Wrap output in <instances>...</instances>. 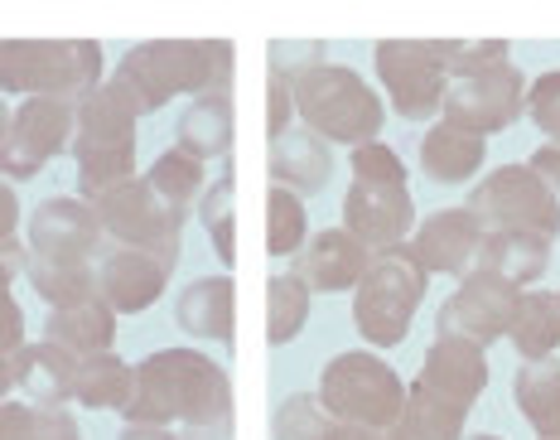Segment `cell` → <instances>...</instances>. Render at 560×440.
<instances>
[{"label": "cell", "mask_w": 560, "mask_h": 440, "mask_svg": "<svg viewBox=\"0 0 560 440\" xmlns=\"http://www.w3.org/2000/svg\"><path fill=\"white\" fill-rule=\"evenodd\" d=\"M126 426H189L232 431V378L213 354L160 349L136 363V387L126 402Z\"/></svg>", "instance_id": "cell-1"}, {"label": "cell", "mask_w": 560, "mask_h": 440, "mask_svg": "<svg viewBox=\"0 0 560 440\" xmlns=\"http://www.w3.org/2000/svg\"><path fill=\"white\" fill-rule=\"evenodd\" d=\"M237 73V54L228 39H155L136 44L121 63H116L112 83L145 112H160L165 102L184 92H228Z\"/></svg>", "instance_id": "cell-2"}, {"label": "cell", "mask_w": 560, "mask_h": 440, "mask_svg": "<svg viewBox=\"0 0 560 440\" xmlns=\"http://www.w3.org/2000/svg\"><path fill=\"white\" fill-rule=\"evenodd\" d=\"M136 126H140V107L112 78L92 88L83 102H73V141H68V150L78 160L83 204L136 180Z\"/></svg>", "instance_id": "cell-3"}, {"label": "cell", "mask_w": 560, "mask_h": 440, "mask_svg": "<svg viewBox=\"0 0 560 440\" xmlns=\"http://www.w3.org/2000/svg\"><path fill=\"white\" fill-rule=\"evenodd\" d=\"M290 97H295V121H305V131H314L324 146L358 150L377 141L387 126L382 92L348 63H319L300 73L290 83Z\"/></svg>", "instance_id": "cell-4"}, {"label": "cell", "mask_w": 560, "mask_h": 440, "mask_svg": "<svg viewBox=\"0 0 560 440\" xmlns=\"http://www.w3.org/2000/svg\"><path fill=\"white\" fill-rule=\"evenodd\" d=\"M425 286L430 276L416 262L411 242H392V247L372 252L363 281L353 286V329L363 334L372 349H396L411 334Z\"/></svg>", "instance_id": "cell-5"}, {"label": "cell", "mask_w": 560, "mask_h": 440, "mask_svg": "<svg viewBox=\"0 0 560 440\" xmlns=\"http://www.w3.org/2000/svg\"><path fill=\"white\" fill-rule=\"evenodd\" d=\"M102 83V44L92 39H5L0 44V97L83 102Z\"/></svg>", "instance_id": "cell-6"}, {"label": "cell", "mask_w": 560, "mask_h": 440, "mask_svg": "<svg viewBox=\"0 0 560 440\" xmlns=\"http://www.w3.org/2000/svg\"><path fill=\"white\" fill-rule=\"evenodd\" d=\"M314 402H319L334 426H368V431L387 436L392 421L406 407V382L387 358L368 349H348L324 363Z\"/></svg>", "instance_id": "cell-7"}, {"label": "cell", "mask_w": 560, "mask_h": 440, "mask_svg": "<svg viewBox=\"0 0 560 440\" xmlns=\"http://www.w3.org/2000/svg\"><path fill=\"white\" fill-rule=\"evenodd\" d=\"M469 213L488 233H522L536 242L560 238V204L551 199L541 180L532 175V165H498L469 189Z\"/></svg>", "instance_id": "cell-8"}, {"label": "cell", "mask_w": 560, "mask_h": 440, "mask_svg": "<svg viewBox=\"0 0 560 440\" xmlns=\"http://www.w3.org/2000/svg\"><path fill=\"white\" fill-rule=\"evenodd\" d=\"M92 213H97L102 238H107L112 247L145 252V257H155L160 266H170L174 271V262H179L184 218L174 213V208L160 199V194L150 189L140 175L116 184V189L102 194V199H92Z\"/></svg>", "instance_id": "cell-9"}, {"label": "cell", "mask_w": 560, "mask_h": 440, "mask_svg": "<svg viewBox=\"0 0 560 440\" xmlns=\"http://www.w3.org/2000/svg\"><path fill=\"white\" fill-rule=\"evenodd\" d=\"M73 141V102L58 97H25L10 112V131L0 141V180L25 184L49 170Z\"/></svg>", "instance_id": "cell-10"}, {"label": "cell", "mask_w": 560, "mask_h": 440, "mask_svg": "<svg viewBox=\"0 0 560 440\" xmlns=\"http://www.w3.org/2000/svg\"><path fill=\"white\" fill-rule=\"evenodd\" d=\"M522 102H527V78L508 59L498 68H483V73L450 78L440 117L450 126H459V131H474L488 141V136L508 131V126L522 117Z\"/></svg>", "instance_id": "cell-11"}, {"label": "cell", "mask_w": 560, "mask_h": 440, "mask_svg": "<svg viewBox=\"0 0 560 440\" xmlns=\"http://www.w3.org/2000/svg\"><path fill=\"white\" fill-rule=\"evenodd\" d=\"M377 63V83L387 88V102L396 117L406 121H435L445 107V68L430 59V49L420 39H382L372 49Z\"/></svg>", "instance_id": "cell-12"}, {"label": "cell", "mask_w": 560, "mask_h": 440, "mask_svg": "<svg viewBox=\"0 0 560 440\" xmlns=\"http://www.w3.org/2000/svg\"><path fill=\"white\" fill-rule=\"evenodd\" d=\"M107 247L102 223L92 213V204L54 194L30 213L25 228V252L34 262H54V266H92L97 252Z\"/></svg>", "instance_id": "cell-13"}, {"label": "cell", "mask_w": 560, "mask_h": 440, "mask_svg": "<svg viewBox=\"0 0 560 440\" xmlns=\"http://www.w3.org/2000/svg\"><path fill=\"white\" fill-rule=\"evenodd\" d=\"M488 247H493V233L469 208H440V213L420 218L411 238V252L425 266V276H459V281L488 271Z\"/></svg>", "instance_id": "cell-14"}, {"label": "cell", "mask_w": 560, "mask_h": 440, "mask_svg": "<svg viewBox=\"0 0 560 440\" xmlns=\"http://www.w3.org/2000/svg\"><path fill=\"white\" fill-rule=\"evenodd\" d=\"M517 300H522L517 286L498 281V276H469V281H459V291L440 305L435 339H459V344H474V349H488V344L508 339Z\"/></svg>", "instance_id": "cell-15"}, {"label": "cell", "mask_w": 560, "mask_h": 440, "mask_svg": "<svg viewBox=\"0 0 560 440\" xmlns=\"http://www.w3.org/2000/svg\"><path fill=\"white\" fill-rule=\"evenodd\" d=\"M416 228V199L406 184H348L343 194V233H353L368 252L406 242Z\"/></svg>", "instance_id": "cell-16"}, {"label": "cell", "mask_w": 560, "mask_h": 440, "mask_svg": "<svg viewBox=\"0 0 560 440\" xmlns=\"http://www.w3.org/2000/svg\"><path fill=\"white\" fill-rule=\"evenodd\" d=\"M92 276H97V300L112 310V315H140L150 310L170 286V266H160L145 252L131 247H102L97 262H92Z\"/></svg>", "instance_id": "cell-17"}, {"label": "cell", "mask_w": 560, "mask_h": 440, "mask_svg": "<svg viewBox=\"0 0 560 440\" xmlns=\"http://www.w3.org/2000/svg\"><path fill=\"white\" fill-rule=\"evenodd\" d=\"M368 262H372V252L353 233L324 228V233L305 238V247L295 252L290 276H300L310 296H338V291H353V286L363 281Z\"/></svg>", "instance_id": "cell-18"}, {"label": "cell", "mask_w": 560, "mask_h": 440, "mask_svg": "<svg viewBox=\"0 0 560 440\" xmlns=\"http://www.w3.org/2000/svg\"><path fill=\"white\" fill-rule=\"evenodd\" d=\"M416 382L425 392H435L440 402H450V407H459L464 416H469V407L483 397V387H488V358H483V349H474V344L435 339L425 349V363H420Z\"/></svg>", "instance_id": "cell-19"}, {"label": "cell", "mask_w": 560, "mask_h": 440, "mask_svg": "<svg viewBox=\"0 0 560 440\" xmlns=\"http://www.w3.org/2000/svg\"><path fill=\"white\" fill-rule=\"evenodd\" d=\"M174 320L179 329L198 344H232L237 334V291H232V276H198L174 300Z\"/></svg>", "instance_id": "cell-20"}, {"label": "cell", "mask_w": 560, "mask_h": 440, "mask_svg": "<svg viewBox=\"0 0 560 440\" xmlns=\"http://www.w3.org/2000/svg\"><path fill=\"white\" fill-rule=\"evenodd\" d=\"M73 368L78 358L49 339L10 354V378H15V392H25L30 407H68L73 402Z\"/></svg>", "instance_id": "cell-21"}, {"label": "cell", "mask_w": 560, "mask_h": 440, "mask_svg": "<svg viewBox=\"0 0 560 440\" xmlns=\"http://www.w3.org/2000/svg\"><path fill=\"white\" fill-rule=\"evenodd\" d=\"M266 175H271L276 189L319 194L334 175V150L314 131L295 126V131H285L280 141H271V150H266Z\"/></svg>", "instance_id": "cell-22"}, {"label": "cell", "mask_w": 560, "mask_h": 440, "mask_svg": "<svg viewBox=\"0 0 560 440\" xmlns=\"http://www.w3.org/2000/svg\"><path fill=\"white\" fill-rule=\"evenodd\" d=\"M488 160V141L474 131H459L450 121H435L425 136H420V175L430 184H469L483 175Z\"/></svg>", "instance_id": "cell-23"}, {"label": "cell", "mask_w": 560, "mask_h": 440, "mask_svg": "<svg viewBox=\"0 0 560 440\" xmlns=\"http://www.w3.org/2000/svg\"><path fill=\"white\" fill-rule=\"evenodd\" d=\"M232 92H198V97L184 107L179 131H174V146L194 160H223L232 150Z\"/></svg>", "instance_id": "cell-24"}, {"label": "cell", "mask_w": 560, "mask_h": 440, "mask_svg": "<svg viewBox=\"0 0 560 440\" xmlns=\"http://www.w3.org/2000/svg\"><path fill=\"white\" fill-rule=\"evenodd\" d=\"M44 339L58 344L63 354L88 358V354H112L116 344V315L102 305L97 296L83 300V305H63L44 320Z\"/></svg>", "instance_id": "cell-25"}, {"label": "cell", "mask_w": 560, "mask_h": 440, "mask_svg": "<svg viewBox=\"0 0 560 440\" xmlns=\"http://www.w3.org/2000/svg\"><path fill=\"white\" fill-rule=\"evenodd\" d=\"M136 387V368L116 354H88L73 368V402L88 412H126Z\"/></svg>", "instance_id": "cell-26"}, {"label": "cell", "mask_w": 560, "mask_h": 440, "mask_svg": "<svg viewBox=\"0 0 560 440\" xmlns=\"http://www.w3.org/2000/svg\"><path fill=\"white\" fill-rule=\"evenodd\" d=\"M512 402L527 416L536 436H560V363L556 358H536V363H517L512 373Z\"/></svg>", "instance_id": "cell-27"}, {"label": "cell", "mask_w": 560, "mask_h": 440, "mask_svg": "<svg viewBox=\"0 0 560 440\" xmlns=\"http://www.w3.org/2000/svg\"><path fill=\"white\" fill-rule=\"evenodd\" d=\"M508 339L522 354V363L551 358L560 344V291H522L508 324Z\"/></svg>", "instance_id": "cell-28"}, {"label": "cell", "mask_w": 560, "mask_h": 440, "mask_svg": "<svg viewBox=\"0 0 560 440\" xmlns=\"http://www.w3.org/2000/svg\"><path fill=\"white\" fill-rule=\"evenodd\" d=\"M387 440H464V412L440 402L435 392H425L420 382L406 387V407L392 421Z\"/></svg>", "instance_id": "cell-29"}, {"label": "cell", "mask_w": 560, "mask_h": 440, "mask_svg": "<svg viewBox=\"0 0 560 440\" xmlns=\"http://www.w3.org/2000/svg\"><path fill=\"white\" fill-rule=\"evenodd\" d=\"M150 184V189L165 199L179 218H189L194 208H198V194L208 189V175H203V160H194V155H184L179 146H170V150H160V160H150V170L140 175Z\"/></svg>", "instance_id": "cell-30"}, {"label": "cell", "mask_w": 560, "mask_h": 440, "mask_svg": "<svg viewBox=\"0 0 560 440\" xmlns=\"http://www.w3.org/2000/svg\"><path fill=\"white\" fill-rule=\"evenodd\" d=\"M546 271H551V242H536V238H522V233H493L483 276H498V281L527 291V286H536Z\"/></svg>", "instance_id": "cell-31"}, {"label": "cell", "mask_w": 560, "mask_h": 440, "mask_svg": "<svg viewBox=\"0 0 560 440\" xmlns=\"http://www.w3.org/2000/svg\"><path fill=\"white\" fill-rule=\"evenodd\" d=\"M0 440H83L68 407H30L25 397L0 402Z\"/></svg>", "instance_id": "cell-32"}, {"label": "cell", "mask_w": 560, "mask_h": 440, "mask_svg": "<svg viewBox=\"0 0 560 440\" xmlns=\"http://www.w3.org/2000/svg\"><path fill=\"white\" fill-rule=\"evenodd\" d=\"M310 300L314 296L305 291V281L290 271L266 281V344H271V349H285L290 339H300V329H305V320H310Z\"/></svg>", "instance_id": "cell-33"}, {"label": "cell", "mask_w": 560, "mask_h": 440, "mask_svg": "<svg viewBox=\"0 0 560 440\" xmlns=\"http://www.w3.org/2000/svg\"><path fill=\"white\" fill-rule=\"evenodd\" d=\"M310 238V213H305V199L290 189H266V252L280 262H295V252L305 247Z\"/></svg>", "instance_id": "cell-34"}, {"label": "cell", "mask_w": 560, "mask_h": 440, "mask_svg": "<svg viewBox=\"0 0 560 440\" xmlns=\"http://www.w3.org/2000/svg\"><path fill=\"white\" fill-rule=\"evenodd\" d=\"M232 194H237L232 175H218L203 194H198V223L208 228L213 252L223 266H237V199H232Z\"/></svg>", "instance_id": "cell-35"}, {"label": "cell", "mask_w": 560, "mask_h": 440, "mask_svg": "<svg viewBox=\"0 0 560 440\" xmlns=\"http://www.w3.org/2000/svg\"><path fill=\"white\" fill-rule=\"evenodd\" d=\"M25 281L34 286V296L44 300L49 310L63 305H83V300L97 296V276L92 266H54V262H25Z\"/></svg>", "instance_id": "cell-36"}, {"label": "cell", "mask_w": 560, "mask_h": 440, "mask_svg": "<svg viewBox=\"0 0 560 440\" xmlns=\"http://www.w3.org/2000/svg\"><path fill=\"white\" fill-rule=\"evenodd\" d=\"M430 59L445 68V78H464V73H483V68L508 63V44L503 39H440L425 44Z\"/></svg>", "instance_id": "cell-37"}, {"label": "cell", "mask_w": 560, "mask_h": 440, "mask_svg": "<svg viewBox=\"0 0 560 440\" xmlns=\"http://www.w3.org/2000/svg\"><path fill=\"white\" fill-rule=\"evenodd\" d=\"M329 416H324V407L310 397V392H300V397L280 402L276 416H271V436L276 440H324L329 436Z\"/></svg>", "instance_id": "cell-38"}, {"label": "cell", "mask_w": 560, "mask_h": 440, "mask_svg": "<svg viewBox=\"0 0 560 440\" xmlns=\"http://www.w3.org/2000/svg\"><path fill=\"white\" fill-rule=\"evenodd\" d=\"M319 63H329L319 39H276L271 49H266L271 78H285V83H295L300 73H310V68H319Z\"/></svg>", "instance_id": "cell-39"}, {"label": "cell", "mask_w": 560, "mask_h": 440, "mask_svg": "<svg viewBox=\"0 0 560 440\" xmlns=\"http://www.w3.org/2000/svg\"><path fill=\"white\" fill-rule=\"evenodd\" d=\"M358 184H406V160L396 155L387 141H368L348 155Z\"/></svg>", "instance_id": "cell-40"}, {"label": "cell", "mask_w": 560, "mask_h": 440, "mask_svg": "<svg viewBox=\"0 0 560 440\" xmlns=\"http://www.w3.org/2000/svg\"><path fill=\"white\" fill-rule=\"evenodd\" d=\"M522 107H527L532 126H541V131H546V141L560 146V68L532 78V83H527V102H522Z\"/></svg>", "instance_id": "cell-41"}, {"label": "cell", "mask_w": 560, "mask_h": 440, "mask_svg": "<svg viewBox=\"0 0 560 440\" xmlns=\"http://www.w3.org/2000/svg\"><path fill=\"white\" fill-rule=\"evenodd\" d=\"M285 131H295V97L285 78H266V141H280Z\"/></svg>", "instance_id": "cell-42"}, {"label": "cell", "mask_w": 560, "mask_h": 440, "mask_svg": "<svg viewBox=\"0 0 560 440\" xmlns=\"http://www.w3.org/2000/svg\"><path fill=\"white\" fill-rule=\"evenodd\" d=\"M25 349V310H20L15 291H0V358Z\"/></svg>", "instance_id": "cell-43"}, {"label": "cell", "mask_w": 560, "mask_h": 440, "mask_svg": "<svg viewBox=\"0 0 560 440\" xmlns=\"http://www.w3.org/2000/svg\"><path fill=\"white\" fill-rule=\"evenodd\" d=\"M527 165H532V175L541 180L546 189H551V199L560 204V146L546 141V146H541V150H536V155L527 160Z\"/></svg>", "instance_id": "cell-44"}, {"label": "cell", "mask_w": 560, "mask_h": 440, "mask_svg": "<svg viewBox=\"0 0 560 440\" xmlns=\"http://www.w3.org/2000/svg\"><path fill=\"white\" fill-rule=\"evenodd\" d=\"M20 194L15 184L0 180V247H10V242H20Z\"/></svg>", "instance_id": "cell-45"}, {"label": "cell", "mask_w": 560, "mask_h": 440, "mask_svg": "<svg viewBox=\"0 0 560 440\" xmlns=\"http://www.w3.org/2000/svg\"><path fill=\"white\" fill-rule=\"evenodd\" d=\"M25 262H30L25 242H10V247H0V291H10V286L25 276Z\"/></svg>", "instance_id": "cell-46"}, {"label": "cell", "mask_w": 560, "mask_h": 440, "mask_svg": "<svg viewBox=\"0 0 560 440\" xmlns=\"http://www.w3.org/2000/svg\"><path fill=\"white\" fill-rule=\"evenodd\" d=\"M324 440H387L382 431H368V426H329Z\"/></svg>", "instance_id": "cell-47"}, {"label": "cell", "mask_w": 560, "mask_h": 440, "mask_svg": "<svg viewBox=\"0 0 560 440\" xmlns=\"http://www.w3.org/2000/svg\"><path fill=\"white\" fill-rule=\"evenodd\" d=\"M121 440H179V436L165 431V426H126Z\"/></svg>", "instance_id": "cell-48"}, {"label": "cell", "mask_w": 560, "mask_h": 440, "mask_svg": "<svg viewBox=\"0 0 560 440\" xmlns=\"http://www.w3.org/2000/svg\"><path fill=\"white\" fill-rule=\"evenodd\" d=\"M15 392V378H10V358H0V402Z\"/></svg>", "instance_id": "cell-49"}, {"label": "cell", "mask_w": 560, "mask_h": 440, "mask_svg": "<svg viewBox=\"0 0 560 440\" xmlns=\"http://www.w3.org/2000/svg\"><path fill=\"white\" fill-rule=\"evenodd\" d=\"M232 431H189V440H228Z\"/></svg>", "instance_id": "cell-50"}, {"label": "cell", "mask_w": 560, "mask_h": 440, "mask_svg": "<svg viewBox=\"0 0 560 440\" xmlns=\"http://www.w3.org/2000/svg\"><path fill=\"white\" fill-rule=\"evenodd\" d=\"M5 131H10V107H5V97H0V141H5Z\"/></svg>", "instance_id": "cell-51"}, {"label": "cell", "mask_w": 560, "mask_h": 440, "mask_svg": "<svg viewBox=\"0 0 560 440\" xmlns=\"http://www.w3.org/2000/svg\"><path fill=\"white\" fill-rule=\"evenodd\" d=\"M464 440H498V436H464Z\"/></svg>", "instance_id": "cell-52"}, {"label": "cell", "mask_w": 560, "mask_h": 440, "mask_svg": "<svg viewBox=\"0 0 560 440\" xmlns=\"http://www.w3.org/2000/svg\"><path fill=\"white\" fill-rule=\"evenodd\" d=\"M546 440H560V436H546Z\"/></svg>", "instance_id": "cell-53"}]
</instances>
